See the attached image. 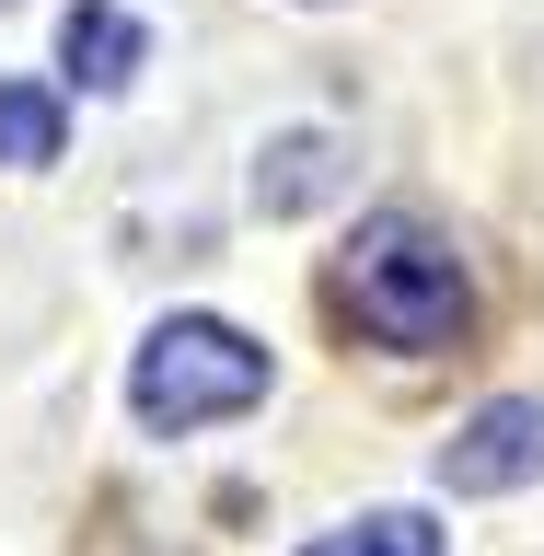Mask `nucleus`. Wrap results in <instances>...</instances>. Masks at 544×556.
Masks as SVG:
<instances>
[{
  "instance_id": "1",
  "label": "nucleus",
  "mask_w": 544,
  "mask_h": 556,
  "mask_svg": "<svg viewBox=\"0 0 544 556\" xmlns=\"http://www.w3.org/2000/svg\"><path fill=\"white\" fill-rule=\"evenodd\" d=\"M337 302L347 325L371 348H452L464 325H476V290H464V255H452V232H429L417 208H382V220H359V243H347L337 267Z\"/></svg>"
},
{
  "instance_id": "2",
  "label": "nucleus",
  "mask_w": 544,
  "mask_h": 556,
  "mask_svg": "<svg viewBox=\"0 0 544 556\" xmlns=\"http://www.w3.org/2000/svg\"><path fill=\"white\" fill-rule=\"evenodd\" d=\"M255 394H267V348L220 313H174L139 337V371H128L139 429H208V417H243Z\"/></svg>"
},
{
  "instance_id": "3",
  "label": "nucleus",
  "mask_w": 544,
  "mask_h": 556,
  "mask_svg": "<svg viewBox=\"0 0 544 556\" xmlns=\"http://www.w3.org/2000/svg\"><path fill=\"white\" fill-rule=\"evenodd\" d=\"M441 486H452V498L544 486V394H486V406L441 441Z\"/></svg>"
},
{
  "instance_id": "4",
  "label": "nucleus",
  "mask_w": 544,
  "mask_h": 556,
  "mask_svg": "<svg viewBox=\"0 0 544 556\" xmlns=\"http://www.w3.org/2000/svg\"><path fill=\"white\" fill-rule=\"evenodd\" d=\"M139 59H151V35H139L116 0H81V12H69V70H81L93 93H128Z\"/></svg>"
},
{
  "instance_id": "5",
  "label": "nucleus",
  "mask_w": 544,
  "mask_h": 556,
  "mask_svg": "<svg viewBox=\"0 0 544 556\" xmlns=\"http://www.w3.org/2000/svg\"><path fill=\"white\" fill-rule=\"evenodd\" d=\"M302 556H441V533H429V510H359L347 533H313Z\"/></svg>"
},
{
  "instance_id": "6",
  "label": "nucleus",
  "mask_w": 544,
  "mask_h": 556,
  "mask_svg": "<svg viewBox=\"0 0 544 556\" xmlns=\"http://www.w3.org/2000/svg\"><path fill=\"white\" fill-rule=\"evenodd\" d=\"M59 93H35V81H0V163L24 174V163H59Z\"/></svg>"
}]
</instances>
